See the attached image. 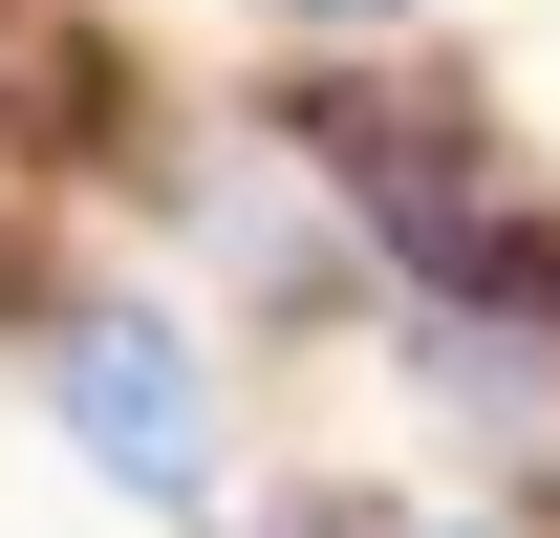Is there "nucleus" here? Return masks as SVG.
Listing matches in <instances>:
<instances>
[{"mask_svg": "<svg viewBox=\"0 0 560 538\" xmlns=\"http://www.w3.org/2000/svg\"><path fill=\"white\" fill-rule=\"evenodd\" d=\"M66 453L108 495H215V388H195V344L151 302H86L66 324Z\"/></svg>", "mask_w": 560, "mask_h": 538, "instance_id": "obj_1", "label": "nucleus"}, {"mask_svg": "<svg viewBox=\"0 0 560 538\" xmlns=\"http://www.w3.org/2000/svg\"><path fill=\"white\" fill-rule=\"evenodd\" d=\"M280 22H410V0H280Z\"/></svg>", "mask_w": 560, "mask_h": 538, "instance_id": "obj_2", "label": "nucleus"}]
</instances>
